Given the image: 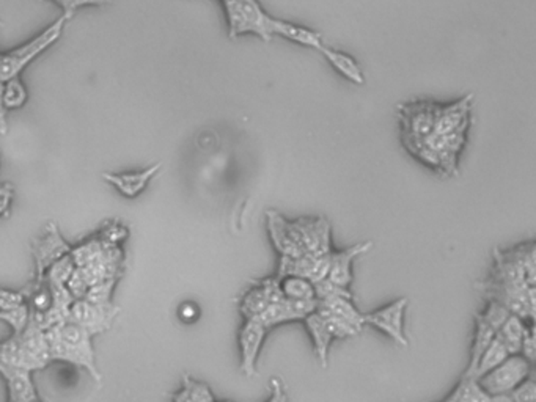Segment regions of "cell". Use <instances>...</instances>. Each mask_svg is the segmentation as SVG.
<instances>
[{"label": "cell", "mask_w": 536, "mask_h": 402, "mask_svg": "<svg viewBox=\"0 0 536 402\" xmlns=\"http://www.w3.org/2000/svg\"><path fill=\"white\" fill-rule=\"evenodd\" d=\"M68 290L73 294L74 299H82L86 296L87 290H88V283H87L86 277L82 275L79 267L74 269L71 277L67 282Z\"/></svg>", "instance_id": "40"}, {"label": "cell", "mask_w": 536, "mask_h": 402, "mask_svg": "<svg viewBox=\"0 0 536 402\" xmlns=\"http://www.w3.org/2000/svg\"><path fill=\"white\" fill-rule=\"evenodd\" d=\"M477 288L486 299H492L502 304L513 315L523 317L524 321L530 319L532 323H535V286L499 283L490 278L477 283Z\"/></svg>", "instance_id": "5"}, {"label": "cell", "mask_w": 536, "mask_h": 402, "mask_svg": "<svg viewBox=\"0 0 536 402\" xmlns=\"http://www.w3.org/2000/svg\"><path fill=\"white\" fill-rule=\"evenodd\" d=\"M317 311H318L319 316L323 317V321H325L326 325H327V329L331 330L334 340H344V338L358 337L359 333H360V332H358V330L352 327L351 324L346 323L342 317L334 315L332 311L325 308L323 305L318 304Z\"/></svg>", "instance_id": "30"}, {"label": "cell", "mask_w": 536, "mask_h": 402, "mask_svg": "<svg viewBox=\"0 0 536 402\" xmlns=\"http://www.w3.org/2000/svg\"><path fill=\"white\" fill-rule=\"evenodd\" d=\"M199 313L197 305L193 304V302H186V304L179 307L178 316L185 323H194V321L199 319Z\"/></svg>", "instance_id": "42"}, {"label": "cell", "mask_w": 536, "mask_h": 402, "mask_svg": "<svg viewBox=\"0 0 536 402\" xmlns=\"http://www.w3.org/2000/svg\"><path fill=\"white\" fill-rule=\"evenodd\" d=\"M272 33H274V37H282L285 40L301 45V46L310 47L315 51H319V47L325 45L321 33L315 32L304 26L293 24L288 21L277 20V18H274L272 21Z\"/></svg>", "instance_id": "19"}, {"label": "cell", "mask_w": 536, "mask_h": 402, "mask_svg": "<svg viewBox=\"0 0 536 402\" xmlns=\"http://www.w3.org/2000/svg\"><path fill=\"white\" fill-rule=\"evenodd\" d=\"M117 282H119V278H109V280H103L100 283L92 284L82 299H86L93 304H112L113 291H115Z\"/></svg>", "instance_id": "32"}, {"label": "cell", "mask_w": 536, "mask_h": 402, "mask_svg": "<svg viewBox=\"0 0 536 402\" xmlns=\"http://www.w3.org/2000/svg\"><path fill=\"white\" fill-rule=\"evenodd\" d=\"M527 327L529 325H525L523 317L511 313L508 319L503 323L502 327L497 330L496 337L502 341L510 356L521 354V346H523L524 335L527 332Z\"/></svg>", "instance_id": "23"}, {"label": "cell", "mask_w": 536, "mask_h": 402, "mask_svg": "<svg viewBox=\"0 0 536 402\" xmlns=\"http://www.w3.org/2000/svg\"><path fill=\"white\" fill-rule=\"evenodd\" d=\"M293 238L305 253L326 255L332 251L331 224L325 217H301L288 222Z\"/></svg>", "instance_id": "7"}, {"label": "cell", "mask_w": 536, "mask_h": 402, "mask_svg": "<svg viewBox=\"0 0 536 402\" xmlns=\"http://www.w3.org/2000/svg\"><path fill=\"white\" fill-rule=\"evenodd\" d=\"M93 335L90 330L82 327L73 321H63L55 324L46 330L47 343L53 362L71 363L74 366H80L90 376L101 383L100 370L96 366L95 350H93Z\"/></svg>", "instance_id": "1"}, {"label": "cell", "mask_w": 536, "mask_h": 402, "mask_svg": "<svg viewBox=\"0 0 536 402\" xmlns=\"http://www.w3.org/2000/svg\"><path fill=\"white\" fill-rule=\"evenodd\" d=\"M112 0H74L73 2V12L76 13L79 8L84 7H103L111 4Z\"/></svg>", "instance_id": "43"}, {"label": "cell", "mask_w": 536, "mask_h": 402, "mask_svg": "<svg viewBox=\"0 0 536 402\" xmlns=\"http://www.w3.org/2000/svg\"><path fill=\"white\" fill-rule=\"evenodd\" d=\"M445 402H490L491 396L480 385L478 377L466 376L463 374L461 381L453 389L450 395L444 399Z\"/></svg>", "instance_id": "24"}, {"label": "cell", "mask_w": 536, "mask_h": 402, "mask_svg": "<svg viewBox=\"0 0 536 402\" xmlns=\"http://www.w3.org/2000/svg\"><path fill=\"white\" fill-rule=\"evenodd\" d=\"M266 225H268V233L276 250L280 253V257H301L305 251L302 247L294 241V238L288 228V220L277 211H266Z\"/></svg>", "instance_id": "17"}, {"label": "cell", "mask_w": 536, "mask_h": 402, "mask_svg": "<svg viewBox=\"0 0 536 402\" xmlns=\"http://www.w3.org/2000/svg\"><path fill=\"white\" fill-rule=\"evenodd\" d=\"M51 2H54V4H57V5H59V7L62 8V12H63V16H65V18H67L68 21L73 18L74 0H51Z\"/></svg>", "instance_id": "45"}, {"label": "cell", "mask_w": 536, "mask_h": 402, "mask_svg": "<svg viewBox=\"0 0 536 402\" xmlns=\"http://www.w3.org/2000/svg\"><path fill=\"white\" fill-rule=\"evenodd\" d=\"M280 291L286 299L292 300H313L315 297V288L310 280L298 275H286V277L278 280Z\"/></svg>", "instance_id": "27"}, {"label": "cell", "mask_w": 536, "mask_h": 402, "mask_svg": "<svg viewBox=\"0 0 536 402\" xmlns=\"http://www.w3.org/2000/svg\"><path fill=\"white\" fill-rule=\"evenodd\" d=\"M474 94H467L463 99H458L449 106H437L436 121L433 127V134L444 135L455 131L459 126L470 119V107H472Z\"/></svg>", "instance_id": "18"}, {"label": "cell", "mask_w": 536, "mask_h": 402, "mask_svg": "<svg viewBox=\"0 0 536 402\" xmlns=\"http://www.w3.org/2000/svg\"><path fill=\"white\" fill-rule=\"evenodd\" d=\"M222 4L226 8L230 40H236L247 33L257 35L266 43L272 40L274 16L266 13L259 0H226Z\"/></svg>", "instance_id": "2"}, {"label": "cell", "mask_w": 536, "mask_h": 402, "mask_svg": "<svg viewBox=\"0 0 536 402\" xmlns=\"http://www.w3.org/2000/svg\"><path fill=\"white\" fill-rule=\"evenodd\" d=\"M318 53L325 55V59L331 63L332 68L342 74L344 79L350 80V82L356 84V86H364V71H362L360 65H359L356 60L352 59L350 53L335 51V49H331V47L326 46V45L319 47Z\"/></svg>", "instance_id": "21"}, {"label": "cell", "mask_w": 536, "mask_h": 402, "mask_svg": "<svg viewBox=\"0 0 536 402\" xmlns=\"http://www.w3.org/2000/svg\"><path fill=\"white\" fill-rule=\"evenodd\" d=\"M71 245L62 236L55 222H49L45 231L32 242V255L35 263V282L45 280L47 269L60 258L71 251Z\"/></svg>", "instance_id": "6"}, {"label": "cell", "mask_w": 536, "mask_h": 402, "mask_svg": "<svg viewBox=\"0 0 536 402\" xmlns=\"http://www.w3.org/2000/svg\"><path fill=\"white\" fill-rule=\"evenodd\" d=\"M128 236H129V231H128L125 225L112 222L111 225H106L96 238L103 241L104 244L120 245L128 239Z\"/></svg>", "instance_id": "36"}, {"label": "cell", "mask_w": 536, "mask_h": 402, "mask_svg": "<svg viewBox=\"0 0 536 402\" xmlns=\"http://www.w3.org/2000/svg\"><path fill=\"white\" fill-rule=\"evenodd\" d=\"M67 21L65 16H60L54 24L45 29L40 35H37L34 40L16 47L10 53H0V80L5 82L12 78H18L26 70V66L30 65L38 55L45 53L47 47L57 43L63 33Z\"/></svg>", "instance_id": "3"}, {"label": "cell", "mask_w": 536, "mask_h": 402, "mask_svg": "<svg viewBox=\"0 0 536 402\" xmlns=\"http://www.w3.org/2000/svg\"><path fill=\"white\" fill-rule=\"evenodd\" d=\"M318 300H292L282 297L277 302L269 305L265 311H261L259 316L260 323L265 324L268 329H274L280 324L293 323V321H302L311 311L317 310Z\"/></svg>", "instance_id": "13"}, {"label": "cell", "mask_w": 536, "mask_h": 402, "mask_svg": "<svg viewBox=\"0 0 536 402\" xmlns=\"http://www.w3.org/2000/svg\"><path fill=\"white\" fill-rule=\"evenodd\" d=\"M510 401L524 402L535 401L536 399V382L533 377H525L523 382L517 385L516 389L510 391Z\"/></svg>", "instance_id": "37"}, {"label": "cell", "mask_w": 536, "mask_h": 402, "mask_svg": "<svg viewBox=\"0 0 536 402\" xmlns=\"http://www.w3.org/2000/svg\"><path fill=\"white\" fill-rule=\"evenodd\" d=\"M406 308H408V299L401 297V299L385 305L379 310L364 315L365 325L375 327V329L383 332L387 337L393 340V343L408 348L409 341H408L406 333H404V313H406Z\"/></svg>", "instance_id": "10"}, {"label": "cell", "mask_w": 536, "mask_h": 402, "mask_svg": "<svg viewBox=\"0 0 536 402\" xmlns=\"http://www.w3.org/2000/svg\"><path fill=\"white\" fill-rule=\"evenodd\" d=\"M371 247H373V242L365 241V242H359V244L351 245L343 250H332L327 278L334 283L350 288L352 283V264L360 255L370 251Z\"/></svg>", "instance_id": "16"}, {"label": "cell", "mask_w": 536, "mask_h": 402, "mask_svg": "<svg viewBox=\"0 0 536 402\" xmlns=\"http://www.w3.org/2000/svg\"><path fill=\"white\" fill-rule=\"evenodd\" d=\"M161 168H162V164L156 162V164L150 165V167H146L139 172H104L103 173V179L106 181L107 185H112L120 195L133 200V198H137L140 193L145 192L153 178L161 172Z\"/></svg>", "instance_id": "14"}, {"label": "cell", "mask_w": 536, "mask_h": 402, "mask_svg": "<svg viewBox=\"0 0 536 402\" xmlns=\"http://www.w3.org/2000/svg\"><path fill=\"white\" fill-rule=\"evenodd\" d=\"M535 338V324L532 323V325L527 327V332L524 335L523 346H521V356L532 365L535 363L536 358Z\"/></svg>", "instance_id": "39"}, {"label": "cell", "mask_w": 536, "mask_h": 402, "mask_svg": "<svg viewBox=\"0 0 536 402\" xmlns=\"http://www.w3.org/2000/svg\"><path fill=\"white\" fill-rule=\"evenodd\" d=\"M496 337V332L492 330L491 325L484 321L483 317L480 316V313L475 315V333H474V343L470 348V358L467 368L464 371L466 376H475L480 357L483 356L484 350L490 346L491 341Z\"/></svg>", "instance_id": "22"}, {"label": "cell", "mask_w": 536, "mask_h": 402, "mask_svg": "<svg viewBox=\"0 0 536 402\" xmlns=\"http://www.w3.org/2000/svg\"><path fill=\"white\" fill-rule=\"evenodd\" d=\"M510 315V311L507 310L502 304H499L496 300H492V299H488V307H486V310H484V313H480V316L483 317L484 321L488 323V325L492 327L494 332H497V330L502 327L503 323L508 319Z\"/></svg>", "instance_id": "35"}, {"label": "cell", "mask_w": 536, "mask_h": 402, "mask_svg": "<svg viewBox=\"0 0 536 402\" xmlns=\"http://www.w3.org/2000/svg\"><path fill=\"white\" fill-rule=\"evenodd\" d=\"M532 366L533 365L527 362L521 354H513L478 381L492 401H510V391L516 389L525 377L530 376Z\"/></svg>", "instance_id": "4"}, {"label": "cell", "mask_w": 536, "mask_h": 402, "mask_svg": "<svg viewBox=\"0 0 536 402\" xmlns=\"http://www.w3.org/2000/svg\"><path fill=\"white\" fill-rule=\"evenodd\" d=\"M119 313L120 308L113 302L101 305L88 302L86 299H76L70 308L68 321L79 324L96 337L112 327Z\"/></svg>", "instance_id": "9"}, {"label": "cell", "mask_w": 536, "mask_h": 402, "mask_svg": "<svg viewBox=\"0 0 536 402\" xmlns=\"http://www.w3.org/2000/svg\"><path fill=\"white\" fill-rule=\"evenodd\" d=\"M313 288H315L317 300H327V299H332V297H348V299H352L350 288H344V286L334 283L327 277L319 280V282H315Z\"/></svg>", "instance_id": "34"}, {"label": "cell", "mask_w": 536, "mask_h": 402, "mask_svg": "<svg viewBox=\"0 0 536 402\" xmlns=\"http://www.w3.org/2000/svg\"><path fill=\"white\" fill-rule=\"evenodd\" d=\"M271 387L274 390V395L269 398V401H286V396L282 391V385L278 379H271Z\"/></svg>", "instance_id": "46"}, {"label": "cell", "mask_w": 536, "mask_h": 402, "mask_svg": "<svg viewBox=\"0 0 536 402\" xmlns=\"http://www.w3.org/2000/svg\"><path fill=\"white\" fill-rule=\"evenodd\" d=\"M14 200V187L7 183V185H0V217L7 216Z\"/></svg>", "instance_id": "41"}, {"label": "cell", "mask_w": 536, "mask_h": 402, "mask_svg": "<svg viewBox=\"0 0 536 402\" xmlns=\"http://www.w3.org/2000/svg\"><path fill=\"white\" fill-rule=\"evenodd\" d=\"M351 300L352 299H348V297H332V299H327V300H318V304L323 305L325 308L332 311L334 315H337V316L344 319L346 323L351 324L352 327L358 330V332H362L365 325L364 313H360L352 305Z\"/></svg>", "instance_id": "25"}, {"label": "cell", "mask_w": 536, "mask_h": 402, "mask_svg": "<svg viewBox=\"0 0 536 402\" xmlns=\"http://www.w3.org/2000/svg\"><path fill=\"white\" fill-rule=\"evenodd\" d=\"M27 99H29V93L20 76L4 82L2 101L7 111H18L21 107L26 106Z\"/></svg>", "instance_id": "29"}, {"label": "cell", "mask_w": 536, "mask_h": 402, "mask_svg": "<svg viewBox=\"0 0 536 402\" xmlns=\"http://www.w3.org/2000/svg\"><path fill=\"white\" fill-rule=\"evenodd\" d=\"M32 373L34 371L13 363L0 362V376L7 383L8 401L30 402L38 399Z\"/></svg>", "instance_id": "15"}, {"label": "cell", "mask_w": 536, "mask_h": 402, "mask_svg": "<svg viewBox=\"0 0 536 402\" xmlns=\"http://www.w3.org/2000/svg\"><path fill=\"white\" fill-rule=\"evenodd\" d=\"M172 399L177 402H206L216 401V396L212 395L211 389L206 383L199 382L189 374H185L181 390L172 396Z\"/></svg>", "instance_id": "26"}, {"label": "cell", "mask_w": 536, "mask_h": 402, "mask_svg": "<svg viewBox=\"0 0 536 402\" xmlns=\"http://www.w3.org/2000/svg\"><path fill=\"white\" fill-rule=\"evenodd\" d=\"M74 269H76V264H74L71 255L68 253L65 257L60 258L59 261H55V263L47 269L45 278H46L47 283L67 284Z\"/></svg>", "instance_id": "31"}, {"label": "cell", "mask_w": 536, "mask_h": 402, "mask_svg": "<svg viewBox=\"0 0 536 402\" xmlns=\"http://www.w3.org/2000/svg\"><path fill=\"white\" fill-rule=\"evenodd\" d=\"M302 321H304L307 332L313 341V348H315V354L318 357L319 365L326 368L329 362V348L334 341L331 330L327 329L323 317L319 316L317 310L311 311L310 315H307Z\"/></svg>", "instance_id": "20"}, {"label": "cell", "mask_w": 536, "mask_h": 402, "mask_svg": "<svg viewBox=\"0 0 536 402\" xmlns=\"http://www.w3.org/2000/svg\"><path fill=\"white\" fill-rule=\"evenodd\" d=\"M269 329L259 319H244L239 330V352H241V371L247 377L257 374V363L260 352L265 343Z\"/></svg>", "instance_id": "11"}, {"label": "cell", "mask_w": 536, "mask_h": 402, "mask_svg": "<svg viewBox=\"0 0 536 402\" xmlns=\"http://www.w3.org/2000/svg\"><path fill=\"white\" fill-rule=\"evenodd\" d=\"M2 90H4V82L0 80V135H5L8 132L7 109L2 101Z\"/></svg>", "instance_id": "44"}, {"label": "cell", "mask_w": 536, "mask_h": 402, "mask_svg": "<svg viewBox=\"0 0 536 402\" xmlns=\"http://www.w3.org/2000/svg\"><path fill=\"white\" fill-rule=\"evenodd\" d=\"M26 302L24 290L13 291L0 288V310H13Z\"/></svg>", "instance_id": "38"}, {"label": "cell", "mask_w": 536, "mask_h": 402, "mask_svg": "<svg viewBox=\"0 0 536 402\" xmlns=\"http://www.w3.org/2000/svg\"><path fill=\"white\" fill-rule=\"evenodd\" d=\"M0 321L7 324L13 333H21L29 324V305L26 302L13 310H0Z\"/></svg>", "instance_id": "33"}, {"label": "cell", "mask_w": 536, "mask_h": 402, "mask_svg": "<svg viewBox=\"0 0 536 402\" xmlns=\"http://www.w3.org/2000/svg\"><path fill=\"white\" fill-rule=\"evenodd\" d=\"M508 356L510 354H508L507 348L503 346L502 341L499 338L494 337L490 346L484 350L483 356L480 357V362H478L477 370H475V377L480 379L486 373L494 370L497 365H500Z\"/></svg>", "instance_id": "28"}, {"label": "cell", "mask_w": 536, "mask_h": 402, "mask_svg": "<svg viewBox=\"0 0 536 402\" xmlns=\"http://www.w3.org/2000/svg\"><path fill=\"white\" fill-rule=\"evenodd\" d=\"M282 297L284 294L280 291L277 277L255 280L253 286L245 291L241 299L239 311L244 319H255L261 311H265L269 305L277 302Z\"/></svg>", "instance_id": "12"}, {"label": "cell", "mask_w": 536, "mask_h": 402, "mask_svg": "<svg viewBox=\"0 0 536 402\" xmlns=\"http://www.w3.org/2000/svg\"><path fill=\"white\" fill-rule=\"evenodd\" d=\"M437 106L439 104L434 101L418 99L398 107L403 127V140H422L428 137L434 127Z\"/></svg>", "instance_id": "8"}]
</instances>
